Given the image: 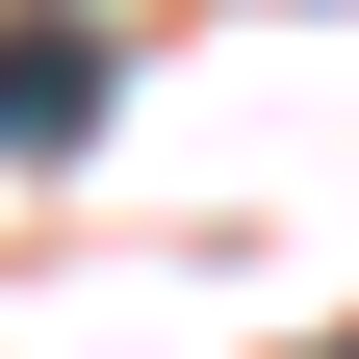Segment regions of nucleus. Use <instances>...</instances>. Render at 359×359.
Segmentation results:
<instances>
[{"label": "nucleus", "instance_id": "nucleus-1", "mask_svg": "<svg viewBox=\"0 0 359 359\" xmlns=\"http://www.w3.org/2000/svg\"><path fill=\"white\" fill-rule=\"evenodd\" d=\"M77 128H103V52L77 26H0V154H77Z\"/></svg>", "mask_w": 359, "mask_h": 359}, {"label": "nucleus", "instance_id": "nucleus-2", "mask_svg": "<svg viewBox=\"0 0 359 359\" xmlns=\"http://www.w3.org/2000/svg\"><path fill=\"white\" fill-rule=\"evenodd\" d=\"M334 359H359V334H334Z\"/></svg>", "mask_w": 359, "mask_h": 359}]
</instances>
